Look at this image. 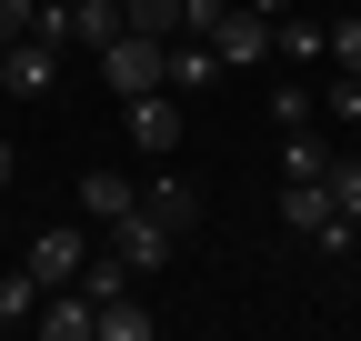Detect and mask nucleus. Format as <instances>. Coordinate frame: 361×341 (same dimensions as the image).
I'll return each mask as SVG.
<instances>
[{
  "mask_svg": "<svg viewBox=\"0 0 361 341\" xmlns=\"http://www.w3.org/2000/svg\"><path fill=\"white\" fill-rule=\"evenodd\" d=\"M322 120H331L341 141H361V80H351V70H331V80H322Z\"/></svg>",
  "mask_w": 361,
  "mask_h": 341,
  "instance_id": "f3484780",
  "label": "nucleus"
},
{
  "mask_svg": "<svg viewBox=\"0 0 361 341\" xmlns=\"http://www.w3.org/2000/svg\"><path fill=\"white\" fill-rule=\"evenodd\" d=\"M11 170H20V151H11V131H0V181H11Z\"/></svg>",
  "mask_w": 361,
  "mask_h": 341,
  "instance_id": "b1692460",
  "label": "nucleus"
},
{
  "mask_svg": "<svg viewBox=\"0 0 361 341\" xmlns=\"http://www.w3.org/2000/svg\"><path fill=\"white\" fill-rule=\"evenodd\" d=\"M101 241H121V251H130V261H141V281H151V271L171 261V251H180V231L161 221V211H141V201H130V211H121V221H111Z\"/></svg>",
  "mask_w": 361,
  "mask_h": 341,
  "instance_id": "7ed1b4c3",
  "label": "nucleus"
},
{
  "mask_svg": "<svg viewBox=\"0 0 361 341\" xmlns=\"http://www.w3.org/2000/svg\"><path fill=\"white\" fill-rule=\"evenodd\" d=\"M241 11H261V20H281V11H291V0H241Z\"/></svg>",
  "mask_w": 361,
  "mask_h": 341,
  "instance_id": "5701e85b",
  "label": "nucleus"
},
{
  "mask_svg": "<svg viewBox=\"0 0 361 341\" xmlns=\"http://www.w3.org/2000/svg\"><path fill=\"white\" fill-rule=\"evenodd\" d=\"M51 11H71V0H51Z\"/></svg>",
  "mask_w": 361,
  "mask_h": 341,
  "instance_id": "393cba45",
  "label": "nucleus"
},
{
  "mask_svg": "<svg viewBox=\"0 0 361 341\" xmlns=\"http://www.w3.org/2000/svg\"><path fill=\"white\" fill-rule=\"evenodd\" d=\"M51 80H61V40H11V61H0V91H20V101H40V91H51Z\"/></svg>",
  "mask_w": 361,
  "mask_h": 341,
  "instance_id": "39448f33",
  "label": "nucleus"
},
{
  "mask_svg": "<svg viewBox=\"0 0 361 341\" xmlns=\"http://www.w3.org/2000/svg\"><path fill=\"white\" fill-rule=\"evenodd\" d=\"M130 201H141V181H130V170H111V161H90V170H80V211H90V221H101V231L121 221Z\"/></svg>",
  "mask_w": 361,
  "mask_h": 341,
  "instance_id": "6e6552de",
  "label": "nucleus"
},
{
  "mask_svg": "<svg viewBox=\"0 0 361 341\" xmlns=\"http://www.w3.org/2000/svg\"><path fill=\"white\" fill-rule=\"evenodd\" d=\"M281 221H291L311 251H331V261H341V251H361V231L331 211V191H322V181H281Z\"/></svg>",
  "mask_w": 361,
  "mask_h": 341,
  "instance_id": "f03ea898",
  "label": "nucleus"
},
{
  "mask_svg": "<svg viewBox=\"0 0 361 341\" xmlns=\"http://www.w3.org/2000/svg\"><path fill=\"white\" fill-rule=\"evenodd\" d=\"M130 30H151V40H180V0H121Z\"/></svg>",
  "mask_w": 361,
  "mask_h": 341,
  "instance_id": "412c9836",
  "label": "nucleus"
},
{
  "mask_svg": "<svg viewBox=\"0 0 361 341\" xmlns=\"http://www.w3.org/2000/svg\"><path fill=\"white\" fill-rule=\"evenodd\" d=\"M211 80H231V70H221V51L180 30V40H171V91H211Z\"/></svg>",
  "mask_w": 361,
  "mask_h": 341,
  "instance_id": "ddd939ff",
  "label": "nucleus"
},
{
  "mask_svg": "<svg viewBox=\"0 0 361 341\" xmlns=\"http://www.w3.org/2000/svg\"><path fill=\"white\" fill-rule=\"evenodd\" d=\"M80 261H90V231H40V241H30V271L51 281V291L80 281Z\"/></svg>",
  "mask_w": 361,
  "mask_h": 341,
  "instance_id": "9b49d317",
  "label": "nucleus"
},
{
  "mask_svg": "<svg viewBox=\"0 0 361 341\" xmlns=\"http://www.w3.org/2000/svg\"><path fill=\"white\" fill-rule=\"evenodd\" d=\"M141 211H161L171 231H191V221H201V191L180 181V170H161V181H141Z\"/></svg>",
  "mask_w": 361,
  "mask_h": 341,
  "instance_id": "4468645a",
  "label": "nucleus"
},
{
  "mask_svg": "<svg viewBox=\"0 0 361 341\" xmlns=\"http://www.w3.org/2000/svg\"><path fill=\"white\" fill-rule=\"evenodd\" d=\"M30 331H40V341H90V331H101V302H90L80 281H61L51 302H40V321H30Z\"/></svg>",
  "mask_w": 361,
  "mask_h": 341,
  "instance_id": "0eeeda50",
  "label": "nucleus"
},
{
  "mask_svg": "<svg viewBox=\"0 0 361 341\" xmlns=\"http://www.w3.org/2000/svg\"><path fill=\"white\" fill-rule=\"evenodd\" d=\"M161 331V311L141 302V291H121V302H101V341H151Z\"/></svg>",
  "mask_w": 361,
  "mask_h": 341,
  "instance_id": "dca6fc26",
  "label": "nucleus"
},
{
  "mask_svg": "<svg viewBox=\"0 0 361 341\" xmlns=\"http://www.w3.org/2000/svg\"><path fill=\"white\" fill-rule=\"evenodd\" d=\"M271 120H281V131H301V120H322V91H311V80H281V91H271Z\"/></svg>",
  "mask_w": 361,
  "mask_h": 341,
  "instance_id": "aec40b11",
  "label": "nucleus"
},
{
  "mask_svg": "<svg viewBox=\"0 0 361 341\" xmlns=\"http://www.w3.org/2000/svg\"><path fill=\"white\" fill-rule=\"evenodd\" d=\"M211 51H221V70H271V20L261 11H231L211 30Z\"/></svg>",
  "mask_w": 361,
  "mask_h": 341,
  "instance_id": "423d86ee",
  "label": "nucleus"
},
{
  "mask_svg": "<svg viewBox=\"0 0 361 341\" xmlns=\"http://www.w3.org/2000/svg\"><path fill=\"white\" fill-rule=\"evenodd\" d=\"M130 120V151H180V91H141V101H121Z\"/></svg>",
  "mask_w": 361,
  "mask_h": 341,
  "instance_id": "20e7f679",
  "label": "nucleus"
},
{
  "mask_svg": "<svg viewBox=\"0 0 361 341\" xmlns=\"http://www.w3.org/2000/svg\"><path fill=\"white\" fill-rule=\"evenodd\" d=\"M121 30H130L121 0H71V40H80V51H101V40H121Z\"/></svg>",
  "mask_w": 361,
  "mask_h": 341,
  "instance_id": "2eb2a0df",
  "label": "nucleus"
},
{
  "mask_svg": "<svg viewBox=\"0 0 361 341\" xmlns=\"http://www.w3.org/2000/svg\"><path fill=\"white\" fill-rule=\"evenodd\" d=\"M322 61H331V70H351V80H361V11H351V0H341V20H331V30H322Z\"/></svg>",
  "mask_w": 361,
  "mask_h": 341,
  "instance_id": "6ab92c4d",
  "label": "nucleus"
},
{
  "mask_svg": "<svg viewBox=\"0 0 361 341\" xmlns=\"http://www.w3.org/2000/svg\"><path fill=\"white\" fill-rule=\"evenodd\" d=\"M101 91H111V101L171 91V40H151V30H121V40H101Z\"/></svg>",
  "mask_w": 361,
  "mask_h": 341,
  "instance_id": "f257e3e1",
  "label": "nucleus"
},
{
  "mask_svg": "<svg viewBox=\"0 0 361 341\" xmlns=\"http://www.w3.org/2000/svg\"><path fill=\"white\" fill-rule=\"evenodd\" d=\"M331 131H322V120H301V131H281V181H322V170H331Z\"/></svg>",
  "mask_w": 361,
  "mask_h": 341,
  "instance_id": "9d476101",
  "label": "nucleus"
},
{
  "mask_svg": "<svg viewBox=\"0 0 361 341\" xmlns=\"http://www.w3.org/2000/svg\"><path fill=\"white\" fill-rule=\"evenodd\" d=\"M30 20H40V0H0V40H30Z\"/></svg>",
  "mask_w": 361,
  "mask_h": 341,
  "instance_id": "4be33fe9",
  "label": "nucleus"
},
{
  "mask_svg": "<svg viewBox=\"0 0 361 341\" xmlns=\"http://www.w3.org/2000/svg\"><path fill=\"white\" fill-rule=\"evenodd\" d=\"M40 302H51V281H40L30 261H20V271H0V331H30Z\"/></svg>",
  "mask_w": 361,
  "mask_h": 341,
  "instance_id": "f8f14e48",
  "label": "nucleus"
},
{
  "mask_svg": "<svg viewBox=\"0 0 361 341\" xmlns=\"http://www.w3.org/2000/svg\"><path fill=\"white\" fill-rule=\"evenodd\" d=\"M80 291H90V302H121V291H141V261H130L121 241H90V261H80Z\"/></svg>",
  "mask_w": 361,
  "mask_h": 341,
  "instance_id": "1a4fd4ad",
  "label": "nucleus"
},
{
  "mask_svg": "<svg viewBox=\"0 0 361 341\" xmlns=\"http://www.w3.org/2000/svg\"><path fill=\"white\" fill-rule=\"evenodd\" d=\"M351 11H361V0H351Z\"/></svg>",
  "mask_w": 361,
  "mask_h": 341,
  "instance_id": "a878e982",
  "label": "nucleus"
},
{
  "mask_svg": "<svg viewBox=\"0 0 361 341\" xmlns=\"http://www.w3.org/2000/svg\"><path fill=\"white\" fill-rule=\"evenodd\" d=\"M271 61H322V20L281 11V20H271Z\"/></svg>",
  "mask_w": 361,
  "mask_h": 341,
  "instance_id": "a211bd4d",
  "label": "nucleus"
}]
</instances>
